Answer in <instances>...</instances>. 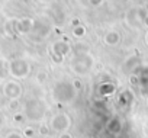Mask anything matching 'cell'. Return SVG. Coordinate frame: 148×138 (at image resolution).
I'll return each mask as SVG.
<instances>
[{"instance_id":"cell-1","label":"cell","mask_w":148,"mask_h":138,"mask_svg":"<svg viewBox=\"0 0 148 138\" xmlns=\"http://www.w3.org/2000/svg\"><path fill=\"white\" fill-rule=\"evenodd\" d=\"M68 124H70V119L65 115H57L52 119V128L55 131H64V129H67L68 128Z\"/></svg>"},{"instance_id":"cell-8","label":"cell","mask_w":148,"mask_h":138,"mask_svg":"<svg viewBox=\"0 0 148 138\" xmlns=\"http://www.w3.org/2000/svg\"><path fill=\"white\" fill-rule=\"evenodd\" d=\"M89 138H93V137H89Z\"/></svg>"},{"instance_id":"cell-7","label":"cell","mask_w":148,"mask_h":138,"mask_svg":"<svg viewBox=\"0 0 148 138\" xmlns=\"http://www.w3.org/2000/svg\"><path fill=\"white\" fill-rule=\"evenodd\" d=\"M145 22H147V25H148V16H147V18H145Z\"/></svg>"},{"instance_id":"cell-4","label":"cell","mask_w":148,"mask_h":138,"mask_svg":"<svg viewBox=\"0 0 148 138\" xmlns=\"http://www.w3.org/2000/svg\"><path fill=\"white\" fill-rule=\"evenodd\" d=\"M8 138H22V137H21V135H18V134H10Z\"/></svg>"},{"instance_id":"cell-3","label":"cell","mask_w":148,"mask_h":138,"mask_svg":"<svg viewBox=\"0 0 148 138\" xmlns=\"http://www.w3.org/2000/svg\"><path fill=\"white\" fill-rule=\"evenodd\" d=\"M83 34H84V32H83V29H82V28H80V29H79V28H77V29H76V31H74V35H77V36H79V35H80V36H82V35H83Z\"/></svg>"},{"instance_id":"cell-6","label":"cell","mask_w":148,"mask_h":138,"mask_svg":"<svg viewBox=\"0 0 148 138\" xmlns=\"http://www.w3.org/2000/svg\"><path fill=\"white\" fill-rule=\"evenodd\" d=\"M92 3H93V5H97V3H99V0H92Z\"/></svg>"},{"instance_id":"cell-9","label":"cell","mask_w":148,"mask_h":138,"mask_svg":"<svg viewBox=\"0 0 148 138\" xmlns=\"http://www.w3.org/2000/svg\"><path fill=\"white\" fill-rule=\"evenodd\" d=\"M147 41H148V36H147Z\"/></svg>"},{"instance_id":"cell-5","label":"cell","mask_w":148,"mask_h":138,"mask_svg":"<svg viewBox=\"0 0 148 138\" xmlns=\"http://www.w3.org/2000/svg\"><path fill=\"white\" fill-rule=\"evenodd\" d=\"M60 138H71V135H70V134H62Z\"/></svg>"},{"instance_id":"cell-2","label":"cell","mask_w":148,"mask_h":138,"mask_svg":"<svg viewBox=\"0 0 148 138\" xmlns=\"http://www.w3.org/2000/svg\"><path fill=\"white\" fill-rule=\"evenodd\" d=\"M118 41H119V36H118L116 32H110V34H108V36H106V42H108L109 45H115Z\"/></svg>"}]
</instances>
